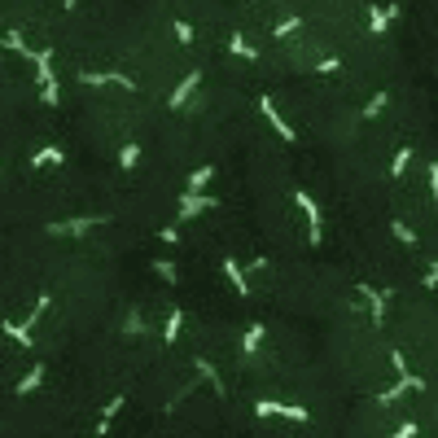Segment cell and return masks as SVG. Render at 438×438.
<instances>
[{
	"instance_id": "obj_12",
	"label": "cell",
	"mask_w": 438,
	"mask_h": 438,
	"mask_svg": "<svg viewBox=\"0 0 438 438\" xmlns=\"http://www.w3.org/2000/svg\"><path fill=\"white\" fill-rule=\"evenodd\" d=\"M193 368H197V373H202L206 381H211V390H215V395H224V377H219V368L211 364V359H197Z\"/></svg>"
},
{
	"instance_id": "obj_21",
	"label": "cell",
	"mask_w": 438,
	"mask_h": 438,
	"mask_svg": "<svg viewBox=\"0 0 438 438\" xmlns=\"http://www.w3.org/2000/svg\"><path fill=\"white\" fill-rule=\"evenodd\" d=\"M62 5H66V9H75V0H62Z\"/></svg>"
},
{
	"instance_id": "obj_7",
	"label": "cell",
	"mask_w": 438,
	"mask_h": 438,
	"mask_svg": "<svg viewBox=\"0 0 438 438\" xmlns=\"http://www.w3.org/2000/svg\"><path fill=\"white\" fill-rule=\"evenodd\" d=\"M88 228H97V219H58V224H48V233L53 237H80Z\"/></svg>"
},
{
	"instance_id": "obj_6",
	"label": "cell",
	"mask_w": 438,
	"mask_h": 438,
	"mask_svg": "<svg viewBox=\"0 0 438 438\" xmlns=\"http://www.w3.org/2000/svg\"><path fill=\"white\" fill-rule=\"evenodd\" d=\"M395 18H399V5H395V0H390V5H381V9L373 5V9H368V31H373V35H381Z\"/></svg>"
},
{
	"instance_id": "obj_17",
	"label": "cell",
	"mask_w": 438,
	"mask_h": 438,
	"mask_svg": "<svg viewBox=\"0 0 438 438\" xmlns=\"http://www.w3.org/2000/svg\"><path fill=\"white\" fill-rule=\"evenodd\" d=\"M123 329H127V338H141V333H145V316H141V312H132Z\"/></svg>"
},
{
	"instance_id": "obj_2",
	"label": "cell",
	"mask_w": 438,
	"mask_h": 438,
	"mask_svg": "<svg viewBox=\"0 0 438 438\" xmlns=\"http://www.w3.org/2000/svg\"><path fill=\"white\" fill-rule=\"evenodd\" d=\"M259 417H285V421H312V412L307 407H294V403H272V399H259L254 403Z\"/></svg>"
},
{
	"instance_id": "obj_15",
	"label": "cell",
	"mask_w": 438,
	"mask_h": 438,
	"mask_svg": "<svg viewBox=\"0 0 438 438\" xmlns=\"http://www.w3.org/2000/svg\"><path fill=\"white\" fill-rule=\"evenodd\" d=\"M259 342H263V324H250V329H246V338H241V351H254Z\"/></svg>"
},
{
	"instance_id": "obj_16",
	"label": "cell",
	"mask_w": 438,
	"mask_h": 438,
	"mask_svg": "<svg viewBox=\"0 0 438 438\" xmlns=\"http://www.w3.org/2000/svg\"><path fill=\"white\" fill-rule=\"evenodd\" d=\"M136 163H141V149L136 145H123L119 149V167H136Z\"/></svg>"
},
{
	"instance_id": "obj_3",
	"label": "cell",
	"mask_w": 438,
	"mask_h": 438,
	"mask_svg": "<svg viewBox=\"0 0 438 438\" xmlns=\"http://www.w3.org/2000/svg\"><path fill=\"white\" fill-rule=\"evenodd\" d=\"M211 206H215V197L211 193H180V202H175V215L180 219H193V215H202V211H211Z\"/></svg>"
},
{
	"instance_id": "obj_9",
	"label": "cell",
	"mask_w": 438,
	"mask_h": 438,
	"mask_svg": "<svg viewBox=\"0 0 438 438\" xmlns=\"http://www.w3.org/2000/svg\"><path fill=\"white\" fill-rule=\"evenodd\" d=\"M62 163H66V149H58V145H44L31 153V167H62Z\"/></svg>"
},
{
	"instance_id": "obj_4",
	"label": "cell",
	"mask_w": 438,
	"mask_h": 438,
	"mask_svg": "<svg viewBox=\"0 0 438 438\" xmlns=\"http://www.w3.org/2000/svg\"><path fill=\"white\" fill-rule=\"evenodd\" d=\"M259 110H263V119H268V123L276 127V136H280V141H290V145L298 141V132H294V127L285 123V114H280V110L272 106V97H263V101H259Z\"/></svg>"
},
{
	"instance_id": "obj_1",
	"label": "cell",
	"mask_w": 438,
	"mask_h": 438,
	"mask_svg": "<svg viewBox=\"0 0 438 438\" xmlns=\"http://www.w3.org/2000/svg\"><path fill=\"white\" fill-rule=\"evenodd\" d=\"M294 202H298V211H302V219H307V241H312V246H320V241H324V219H320V206H316V197H312V193H298Z\"/></svg>"
},
{
	"instance_id": "obj_11",
	"label": "cell",
	"mask_w": 438,
	"mask_h": 438,
	"mask_svg": "<svg viewBox=\"0 0 438 438\" xmlns=\"http://www.w3.org/2000/svg\"><path fill=\"white\" fill-rule=\"evenodd\" d=\"M44 377H48V368H44V364H35L27 377L18 381V395H31V390H40V385H44Z\"/></svg>"
},
{
	"instance_id": "obj_13",
	"label": "cell",
	"mask_w": 438,
	"mask_h": 438,
	"mask_svg": "<svg viewBox=\"0 0 438 438\" xmlns=\"http://www.w3.org/2000/svg\"><path fill=\"white\" fill-rule=\"evenodd\" d=\"M211 175H215V167H211V163H206V167H197V171L189 175V189H193V193H202L206 185H211Z\"/></svg>"
},
{
	"instance_id": "obj_5",
	"label": "cell",
	"mask_w": 438,
	"mask_h": 438,
	"mask_svg": "<svg viewBox=\"0 0 438 438\" xmlns=\"http://www.w3.org/2000/svg\"><path fill=\"white\" fill-rule=\"evenodd\" d=\"M197 84H202V70H189L185 80H180V88H175V92L167 97V106H171V110H185V101H189V97L197 92Z\"/></svg>"
},
{
	"instance_id": "obj_18",
	"label": "cell",
	"mask_w": 438,
	"mask_h": 438,
	"mask_svg": "<svg viewBox=\"0 0 438 438\" xmlns=\"http://www.w3.org/2000/svg\"><path fill=\"white\" fill-rule=\"evenodd\" d=\"M390 228H395V237H399L403 246H417V233H412V228H407V224H399V219H395Z\"/></svg>"
},
{
	"instance_id": "obj_19",
	"label": "cell",
	"mask_w": 438,
	"mask_h": 438,
	"mask_svg": "<svg viewBox=\"0 0 438 438\" xmlns=\"http://www.w3.org/2000/svg\"><path fill=\"white\" fill-rule=\"evenodd\" d=\"M171 27H175V40H180V44H189V40H193V27H189V22H185V18H175V22H171Z\"/></svg>"
},
{
	"instance_id": "obj_14",
	"label": "cell",
	"mask_w": 438,
	"mask_h": 438,
	"mask_svg": "<svg viewBox=\"0 0 438 438\" xmlns=\"http://www.w3.org/2000/svg\"><path fill=\"white\" fill-rule=\"evenodd\" d=\"M233 53H237V58H246V62H259V48H254L246 35H233Z\"/></svg>"
},
{
	"instance_id": "obj_20",
	"label": "cell",
	"mask_w": 438,
	"mask_h": 438,
	"mask_svg": "<svg viewBox=\"0 0 438 438\" xmlns=\"http://www.w3.org/2000/svg\"><path fill=\"white\" fill-rule=\"evenodd\" d=\"M407 158H412V153H407V149H399V153H395V163H390V171H395V175H403V171H407Z\"/></svg>"
},
{
	"instance_id": "obj_8",
	"label": "cell",
	"mask_w": 438,
	"mask_h": 438,
	"mask_svg": "<svg viewBox=\"0 0 438 438\" xmlns=\"http://www.w3.org/2000/svg\"><path fill=\"white\" fill-rule=\"evenodd\" d=\"M224 276H228V280H233V285H237V294H241V298H254L250 280H246V268H241L237 259H224Z\"/></svg>"
},
{
	"instance_id": "obj_10",
	"label": "cell",
	"mask_w": 438,
	"mask_h": 438,
	"mask_svg": "<svg viewBox=\"0 0 438 438\" xmlns=\"http://www.w3.org/2000/svg\"><path fill=\"white\" fill-rule=\"evenodd\" d=\"M180 333H185V312L171 307V316H167V324H163V342H175Z\"/></svg>"
}]
</instances>
